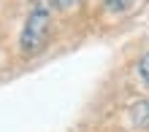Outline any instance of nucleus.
Returning <instances> with one entry per match:
<instances>
[{
	"instance_id": "obj_1",
	"label": "nucleus",
	"mask_w": 149,
	"mask_h": 132,
	"mask_svg": "<svg viewBox=\"0 0 149 132\" xmlns=\"http://www.w3.org/2000/svg\"><path fill=\"white\" fill-rule=\"evenodd\" d=\"M49 27H52V14L46 6H36L24 19V27L19 35V49L24 54H36L38 49H43V43L49 38Z\"/></svg>"
},
{
	"instance_id": "obj_2",
	"label": "nucleus",
	"mask_w": 149,
	"mask_h": 132,
	"mask_svg": "<svg viewBox=\"0 0 149 132\" xmlns=\"http://www.w3.org/2000/svg\"><path fill=\"white\" fill-rule=\"evenodd\" d=\"M136 73H138V78L144 81V86H149V51L138 59V65H136Z\"/></svg>"
},
{
	"instance_id": "obj_3",
	"label": "nucleus",
	"mask_w": 149,
	"mask_h": 132,
	"mask_svg": "<svg viewBox=\"0 0 149 132\" xmlns=\"http://www.w3.org/2000/svg\"><path fill=\"white\" fill-rule=\"evenodd\" d=\"M109 11H125V8L130 6V0H106Z\"/></svg>"
},
{
	"instance_id": "obj_4",
	"label": "nucleus",
	"mask_w": 149,
	"mask_h": 132,
	"mask_svg": "<svg viewBox=\"0 0 149 132\" xmlns=\"http://www.w3.org/2000/svg\"><path fill=\"white\" fill-rule=\"evenodd\" d=\"M54 3H57V8H63V11H68V8H73V6L79 3V0H54Z\"/></svg>"
}]
</instances>
